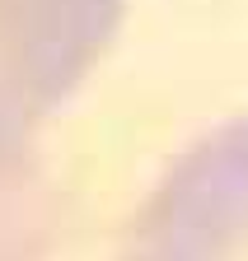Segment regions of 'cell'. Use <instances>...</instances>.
I'll use <instances>...</instances> for the list:
<instances>
[{"mask_svg": "<svg viewBox=\"0 0 248 261\" xmlns=\"http://www.w3.org/2000/svg\"><path fill=\"white\" fill-rule=\"evenodd\" d=\"M117 14L122 0H0V89L47 112L94 65Z\"/></svg>", "mask_w": 248, "mask_h": 261, "instance_id": "cell-2", "label": "cell"}, {"mask_svg": "<svg viewBox=\"0 0 248 261\" xmlns=\"http://www.w3.org/2000/svg\"><path fill=\"white\" fill-rule=\"evenodd\" d=\"M117 261H248V112L173 159Z\"/></svg>", "mask_w": 248, "mask_h": 261, "instance_id": "cell-1", "label": "cell"}, {"mask_svg": "<svg viewBox=\"0 0 248 261\" xmlns=\"http://www.w3.org/2000/svg\"><path fill=\"white\" fill-rule=\"evenodd\" d=\"M33 121L19 98L0 89V261H42L56 228V191Z\"/></svg>", "mask_w": 248, "mask_h": 261, "instance_id": "cell-3", "label": "cell"}]
</instances>
